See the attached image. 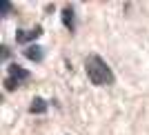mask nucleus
<instances>
[{"label": "nucleus", "mask_w": 149, "mask_h": 135, "mask_svg": "<svg viewBox=\"0 0 149 135\" xmlns=\"http://www.w3.org/2000/svg\"><path fill=\"white\" fill-rule=\"evenodd\" d=\"M40 33H42V29H40V27H36V29H31V31H18V42H29V40H36Z\"/></svg>", "instance_id": "7ed1b4c3"}, {"label": "nucleus", "mask_w": 149, "mask_h": 135, "mask_svg": "<svg viewBox=\"0 0 149 135\" xmlns=\"http://www.w3.org/2000/svg\"><path fill=\"white\" fill-rule=\"evenodd\" d=\"M27 78H29V71H27V69L18 67V64H11V67H9V80H13L16 84L27 80Z\"/></svg>", "instance_id": "f03ea898"}, {"label": "nucleus", "mask_w": 149, "mask_h": 135, "mask_svg": "<svg viewBox=\"0 0 149 135\" xmlns=\"http://www.w3.org/2000/svg\"><path fill=\"white\" fill-rule=\"evenodd\" d=\"M47 109V104H45V100H33V104H31V113H42V111Z\"/></svg>", "instance_id": "423d86ee"}, {"label": "nucleus", "mask_w": 149, "mask_h": 135, "mask_svg": "<svg viewBox=\"0 0 149 135\" xmlns=\"http://www.w3.org/2000/svg\"><path fill=\"white\" fill-rule=\"evenodd\" d=\"M62 22H65V27H67L69 31L76 29V22H74V9L71 7H65V11H62Z\"/></svg>", "instance_id": "20e7f679"}, {"label": "nucleus", "mask_w": 149, "mask_h": 135, "mask_svg": "<svg viewBox=\"0 0 149 135\" xmlns=\"http://www.w3.org/2000/svg\"><path fill=\"white\" fill-rule=\"evenodd\" d=\"M25 55L29 58V60L40 62V60H42V49H40V47H29V49L25 51Z\"/></svg>", "instance_id": "39448f33"}, {"label": "nucleus", "mask_w": 149, "mask_h": 135, "mask_svg": "<svg viewBox=\"0 0 149 135\" xmlns=\"http://www.w3.org/2000/svg\"><path fill=\"white\" fill-rule=\"evenodd\" d=\"M85 67H87L89 80H91L96 86H100V84H111V82H113L111 69H109V64H107L102 58H98V55H89L87 62H85Z\"/></svg>", "instance_id": "f257e3e1"}]
</instances>
